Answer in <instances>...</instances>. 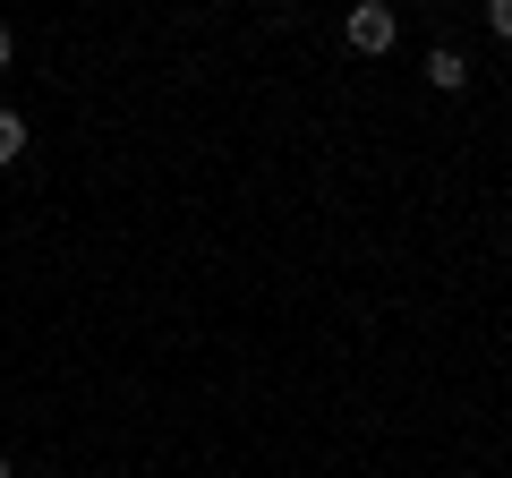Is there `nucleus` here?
I'll use <instances>...</instances> for the list:
<instances>
[{
  "label": "nucleus",
  "instance_id": "nucleus-5",
  "mask_svg": "<svg viewBox=\"0 0 512 478\" xmlns=\"http://www.w3.org/2000/svg\"><path fill=\"white\" fill-rule=\"evenodd\" d=\"M9 60H18V35H9V26H0V69H9Z\"/></svg>",
  "mask_w": 512,
  "mask_h": 478
},
{
  "label": "nucleus",
  "instance_id": "nucleus-2",
  "mask_svg": "<svg viewBox=\"0 0 512 478\" xmlns=\"http://www.w3.org/2000/svg\"><path fill=\"white\" fill-rule=\"evenodd\" d=\"M427 86H436V94H461V86H470V60H461V52H427Z\"/></svg>",
  "mask_w": 512,
  "mask_h": 478
},
{
  "label": "nucleus",
  "instance_id": "nucleus-4",
  "mask_svg": "<svg viewBox=\"0 0 512 478\" xmlns=\"http://www.w3.org/2000/svg\"><path fill=\"white\" fill-rule=\"evenodd\" d=\"M487 26H495L504 43H512V0H487Z\"/></svg>",
  "mask_w": 512,
  "mask_h": 478
},
{
  "label": "nucleus",
  "instance_id": "nucleus-3",
  "mask_svg": "<svg viewBox=\"0 0 512 478\" xmlns=\"http://www.w3.org/2000/svg\"><path fill=\"white\" fill-rule=\"evenodd\" d=\"M18 154H26V120H18V111H0V163H18Z\"/></svg>",
  "mask_w": 512,
  "mask_h": 478
},
{
  "label": "nucleus",
  "instance_id": "nucleus-6",
  "mask_svg": "<svg viewBox=\"0 0 512 478\" xmlns=\"http://www.w3.org/2000/svg\"><path fill=\"white\" fill-rule=\"evenodd\" d=\"M0 478H9V461H0Z\"/></svg>",
  "mask_w": 512,
  "mask_h": 478
},
{
  "label": "nucleus",
  "instance_id": "nucleus-1",
  "mask_svg": "<svg viewBox=\"0 0 512 478\" xmlns=\"http://www.w3.org/2000/svg\"><path fill=\"white\" fill-rule=\"evenodd\" d=\"M342 35H350V52H393V43H402V18H393L384 0H359Z\"/></svg>",
  "mask_w": 512,
  "mask_h": 478
}]
</instances>
